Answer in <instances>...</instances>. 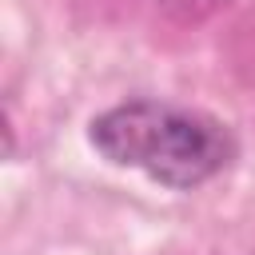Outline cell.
<instances>
[{
    "label": "cell",
    "instance_id": "cell-1",
    "mask_svg": "<svg viewBox=\"0 0 255 255\" xmlns=\"http://www.w3.org/2000/svg\"><path fill=\"white\" fill-rule=\"evenodd\" d=\"M92 143L120 167H139L167 187H195L227 167L231 135L211 116L131 100L92 120Z\"/></svg>",
    "mask_w": 255,
    "mask_h": 255
}]
</instances>
